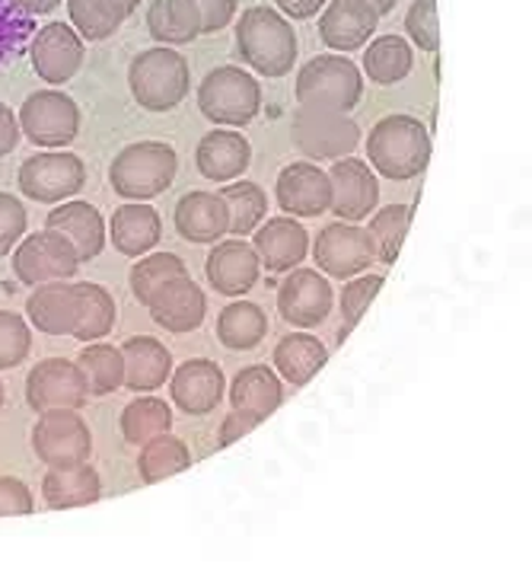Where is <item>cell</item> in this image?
I'll use <instances>...</instances> for the list:
<instances>
[{"label": "cell", "instance_id": "1", "mask_svg": "<svg viewBox=\"0 0 532 568\" xmlns=\"http://www.w3.org/2000/svg\"><path fill=\"white\" fill-rule=\"evenodd\" d=\"M367 160L386 180H415L431 163V134L415 115H386L367 134Z\"/></svg>", "mask_w": 532, "mask_h": 568}, {"label": "cell", "instance_id": "2", "mask_svg": "<svg viewBox=\"0 0 532 568\" xmlns=\"http://www.w3.org/2000/svg\"><path fill=\"white\" fill-rule=\"evenodd\" d=\"M239 58L262 78H284L297 61V32L272 7H249L236 23Z\"/></svg>", "mask_w": 532, "mask_h": 568}, {"label": "cell", "instance_id": "3", "mask_svg": "<svg viewBox=\"0 0 532 568\" xmlns=\"http://www.w3.org/2000/svg\"><path fill=\"white\" fill-rule=\"evenodd\" d=\"M178 156L163 141H137L122 148L109 166V185L125 202H151L176 180Z\"/></svg>", "mask_w": 532, "mask_h": 568}, {"label": "cell", "instance_id": "4", "mask_svg": "<svg viewBox=\"0 0 532 568\" xmlns=\"http://www.w3.org/2000/svg\"><path fill=\"white\" fill-rule=\"evenodd\" d=\"M127 87H131V97L137 100V105H144L151 112H170L188 97L192 71H188V61L176 49L153 45L131 61Z\"/></svg>", "mask_w": 532, "mask_h": 568}, {"label": "cell", "instance_id": "5", "mask_svg": "<svg viewBox=\"0 0 532 568\" xmlns=\"http://www.w3.org/2000/svg\"><path fill=\"white\" fill-rule=\"evenodd\" d=\"M198 109L214 125L243 129L262 109V87L243 68H217L198 87Z\"/></svg>", "mask_w": 532, "mask_h": 568}, {"label": "cell", "instance_id": "6", "mask_svg": "<svg viewBox=\"0 0 532 568\" xmlns=\"http://www.w3.org/2000/svg\"><path fill=\"white\" fill-rule=\"evenodd\" d=\"M297 103L326 109H355L364 97V74L341 54H316L297 74Z\"/></svg>", "mask_w": 532, "mask_h": 568}, {"label": "cell", "instance_id": "7", "mask_svg": "<svg viewBox=\"0 0 532 568\" xmlns=\"http://www.w3.org/2000/svg\"><path fill=\"white\" fill-rule=\"evenodd\" d=\"M290 134L309 160H338L360 148V125L348 112L326 105H300L290 119Z\"/></svg>", "mask_w": 532, "mask_h": 568}, {"label": "cell", "instance_id": "8", "mask_svg": "<svg viewBox=\"0 0 532 568\" xmlns=\"http://www.w3.org/2000/svg\"><path fill=\"white\" fill-rule=\"evenodd\" d=\"M32 450L51 469H68L90 460L93 435L76 409H45L32 428Z\"/></svg>", "mask_w": 532, "mask_h": 568}, {"label": "cell", "instance_id": "9", "mask_svg": "<svg viewBox=\"0 0 532 568\" xmlns=\"http://www.w3.org/2000/svg\"><path fill=\"white\" fill-rule=\"evenodd\" d=\"M20 129L25 138L39 148H64L71 144L80 131V109L76 103L61 93V90H39L32 97H25L17 115Z\"/></svg>", "mask_w": 532, "mask_h": 568}, {"label": "cell", "instance_id": "10", "mask_svg": "<svg viewBox=\"0 0 532 568\" xmlns=\"http://www.w3.org/2000/svg\"><path fill=\"white\" fill-rule=\"evenodd\" d=\"M86 182V166L76 154L68 151H45L25 160L20 166V192L32 202H68L80 195Z\"/></svg>", "mask_w": 532, "mask_h": 568}, {"label": "cell", "instance_id": "11", "mask_svg": "<svg viewBox=\"0 0 532 568\" xmlns=\"http://www.w3.org/2000/svg\"><path fill=\"white\" fill-rule=\"evenodd\" d=\"M80 268L74 246L68 243V236L58 231L29 233L23 243L13 250V272L23 284H45V282H68L74 278Z\"/></svg>", "mask_w": 532, "mask_h": 568}, {"label": "cell", "instance_id": "12", "mask_svg": "<svg viewBox=\"0 0 532 568\" xmlns=\"http://www.w3.org/2000/svg\"><path fill=\"white\" fill-rule=\"evenodd\" d=\"M313 256L319 272H326L331 278H355L360 272H367L377 256H374V243L367 227H360L357 221H331L323 231L316 233V246Z\"/></svg>", "mask_w": 532, "mask_h": 568}, {"label": "cell", "instance_id": "13", "mask_svg": "<svg viewBox=\"0 0 532 568\" xmlns=\"http://www.w3.org/2000/svg\"><path fill=\"white\" fill-rule=\"evenodd\" d=\"M90 399L86 377L68 358H45L25 377V403L35 413L45 409H80Z\"/></svg>", "mask_w": 532, "mask_h": 568}, {"label": "cell", "instance_id": "14", "mask_svg": "<svg viewBox=\"0 0 532 568\" xmlns=\"http://www.w3.org/2000/svg\"><path fill=\"white\" fill-rule=\"evenodd\" d=\"M331 211L338 221H364L380 202V182L374 170L357 156H338L329 170Z\"/></svg>", "mask_w": 532, "mask_h": 568}, {"label": "cell", "instance_id": "15", "mask_svg": "<svg viewBox=\"0 0 532 568\" xmlns=\"http://www.w3.org/2000/svg\"><path fill=\"white\" fill-rule=\"evenodd\" d=\"M331 304H335V294L316 268H297L278 287L280 316L300 329L319 326L331 313Z\"/></svg>", "mask_w": 532, "mask_h": 568}, {"label": "cell", "instance_id": "16", "mask_svg": "<svg viewBox=\"0 0 532 568\" xmlns=\"http://www.w3.org/2000/svg\"><path fill=\"white\" fill-rule=\"evenodd\" d=\"M83 39L68 23H49L32 36V68L35 74L49 83H64L83 68Z\"/></svg>", "mask_w": 532, "mask_h": 568}, {"label": "cell", "instance_id": "17", "mask_svg": "<svg viewBox=\"0 0 532 568\" xmlns=\"http://www.w3.org/2000/svg\"><path fill=\"white\" fill-rule=\"evenodd\" d=\"M275 195L290 217H319L331 205L329 173L316 163H290L280 170Z\"/></svg>", "mask_w": 532, "mask_h": 568}, {"label": "cell", "instance_id": "18", "mask_svg": "<svg viewBox=\"0 0 532 568\" xmlns=\"http://www.w3.org/2000/svg\"><path fill=\"white\" fill-rule=\"evenodd\" d=\"M262 275V262L253 243L246 240H217V246L207 256V282L224 297H243L249 294Z\"/></svg>", "mask_w": 532, "mask_h": 568}, {"label": "cell", "instance_id": "19", "mask_svg": "<svg viewBox=\"0 0 532 568\" xmlns=\"http://www.w3.org/2000/svg\"><path fill=\"white\" fill-rule=\"evenodd\" d=\"M153 323L163 326L166 333H195L204 323L207 313V297L198 284L192 282L188 275H178L173 282H166L147 304Z\"/></svg>", "mask_w": 532, "mask_h": 568}, {"label": "cell", "instance_id": "20", "mask_svg": "<svg viewBox=\"0 0 532 568\" xmlns=\"http://www.w3.org/2000/svg\"><path fill=\"white\" fill-rule=\"evenodd\" d=\"M319 17V39L335 52H355L377 32V10L367 0H326Z\"/></svg>", "mask_w": 532, "mask_h": 568}, {"label": "cell", "instance_id": "21", "mask_svg": "<svg viewBox=\"0 0 532 568\" xmlns=\"http://www.w3.org/2000/svg\"><path fill=\"white\" fill-rule=\"evenodd\" d=\"M45 227L68 236V243L74 246L80 262H90V258L100 256L105 250V240H109L105 217L90 202H76V199L58 202V207L45 217Z\"/></svg>", "mask_w": 532, "mask_h": 568}, {"label": "cell", "instance_id": "22", "mask_svg": "<svg viewBox=\"0 0 532 568\" xmlns=\"http://www.w3.org/2000/svg\"><path fill=\"white\" fill-rule=\"evenodd\" d=\"M170 393L185 415H207L224 399V371L207 358H192L170 374Z\"/></svg>", "mask_w": 532, "mask_h": 568}, {"label": "cell", "instance_id": "23", "mask_svg": "<svg viewBox=\"0 0 532 568\" xmlns=\"http://www.w3.org/2000/svg\"><path fill=\"white\" fill-rule=\"evenodd\" d=\"M253 246L265 272H290L309 253V233L300 221L272 217L265 221V227H255Z\"/></svg>", "mask_w": 532, "mask_h": 568}, {"label": "cell", "instance_id": "24", "mask_svg": "<svg viewBox=\"0 0 532 568\" xmlns=\"http://www.w3.org/2000/svg\"><path fill=\"white\" fill-rule=\"evenodd\" d=\"M105 233L112 236V246L122 256L137 258L151 253L153 246H160L163 221H160L156 207H151L147 202H127L112 211V224L105 227Z\"/></svg>", "mask_w": 532, "mask_h": 568}, {"label": "cell", "instance_id": "25", "mask_svg": "<svg viewBox=\"0 0 532 568\" xmlns=\"http://www.w3.org/2000/svg\"><path fill=\"white\" fill-rule=\"evenodd\" d=\"M122 362H125V381L122 387L134 393H153L160 389L173 374V355L170 348L153 336H134L122 345Z\"/></svg>", "mask_w": 532, "mask_h": 568}, {"label": "cell", "instance_id": "26", "mask_svg": "<svg viewBox=\"0 0 532 568\" xmlns=\"http://www.w3.org/2000/svg\"><path fill=\"white\" fill-rule=\"evenodd\" d=\"M227 227V202L221 192H188L178 199L176 231L188 243H217Z\"/></svg>", "mask_w": 532, "mask_h": 568}, {"label": "cell", "instance_id": "27", "mask_svg": "<svg viewBox=\"0 0 532 568\" xmlns=\"http://www.w3.org/2000/svg\"><path fill=\"white\" fill-rule=\"evenodd\" d=\"M249 160H253V148L249 141L239 134V131H207L198 144V173L204 180L214 182H229L236 180L243 170H249Z\"/></svg>", "mask_w": 532, "mask_h": 568}, {"label": "cell", "instance_id": "28", "mask_svg": "<svg viewBox=\"0 0 532 568\" xmlns=\"http://www.w3.org/2000/svg\"><path fill=\"white\" fill-rule=\"evenodd\" d=\"M29 323L45 336H71L76 323V291L68 282L35 284L32 297L25 301Z\"/></svg>", "mask_w": 532, "mask_h": 568}, {"label": "cell", "instance_id": "29", "mask_svg": "<svg viewBox=\"0 0 532 568\" xmlns=\"http://www.w3.org/2000/svg\"><path fill=\"white\" fill-rule=\"evenodd\" d=\"M102 495V479L93 466L80 464L68 469H49L42 479V498L49 501L54 511H68V508H86L96 505Z\"/></svg>", "mask_w": 532, "mask_h": 568}, {"label": "cell", "instance_id": "30", "mask_svg": "<svg viewBox=\"0 0 532 568\" xmlns=\"http://www.w3.org/2000/svg\"><path fill=\"white\" fill-rule=\"evenodd\" d=\"M229 403H233V409L253 413L255 418H268L284 403L280 377L265 364L243 367L229 387Z\"/></svg>", "mask_w": 532, "mask_h": 568}, {"label": "cell", "instance_id": "31", "mask_svg": "<svg viewBox=\"0 0 532 568\" xmlns=\"http://www.w3.org/2000/svg\"><path fill=\"white\" fill-rule=\"evenodd\" d=\"M329 362V348L309 333H290L278 342L275 348V367L290 387L309 384Z\"/></svg>", "mask_w": 532, "mask_h": 568}, {"label": "cell", "instance_id": "32", "mask_svg": "<svg viewBox=\"0 0 532 568\" xmlns=\"http://www.w3.org/2000/svg\"><path fill=\"white\" fill-rule=\"evenodd\" d=\"M147 29L163 45H188L202 36V13L195 0H153Z\"/></svg>", "mask_w": 532, "mask_h": 568}, {"label": "cell", "instance_id": "33", "mask_svg": "<svg viewBox=\"0 0 532 568\" xmlns=\"http://www.w3.org/2000/svg\"><path fill=\"white\" fill-rule=\"evenodd\" d=\"M265 336H268V316L253 301H233L217 316V338L229 352L258 348Z\"/></svg>", "mask_w": 532, "mask_h": 568}, {"label": "cell", "instance_id": "34", "mask_svg": "<svg viewBox=\"0 0 532 568\" xmlns=\"http://www.w3.org/2000/svg\"><path fill=\"white\" fill-rule=\"evenodd\" d=\"M76 291V323L74 333L80 342H96V338L109 336L115 326V301L112 294L93 282L74 284Z\"/></svg>", "mask_w": 532, "mask_h": 568}, {"label": "cell", "instance_id": "35", "mask_svg": "<svg viewBox=\"0 0 532 568\" xmlns=\"http://www.w3.org/2000/svg\"><path fill=\"white\" fill-rule=\"evenodd\" d=\"M86 348H80L76 367L86 377L90 396H109L122 387L125 381V362H122V348H112L105 342H83Z\"/></svg>", "mask_w": 532, "mask_h": 568}, {"label": "cell", "instance_id": "36", "mask_svg": "<svg viewBox=\"0 0 532 568\" xmlns=\"http://www.w3.org/2000/svg\"><path fill=\"white\" fill-rule=\"evenodd\" d=\"M68 13L80 39L102 42L122 29L131 10L127 0H68Z\"/></svg>", "mask_w": 532, "mask_h": 568}, {"label": "cell", "instance_id": "37", "mask_svg": "<svg viewBox=\"0 0 532 568\" xmlns=\"http://www.w3.org/2000/svg\"><path fill=\"white\" fill-rule=\"evenodd\" d=\"M188 466H192L188 447L178 438H173L170 432L141 444V454H137V476H141L147 486L163 483V479H173L178 473H185Z\"/></svg>", "mask_w": 532, "mask_h": 568}, {"label": "cell", "instance_id": "38", "mask_svg": "<svg viewBox=\"0 0 532 568\" xmlns=\"http://www.w3.org/2000/svg\"><path fill=\"white\" fill-rule=\"evenodd\" d=\"M415 49L402 36H380L364 52V71L374 83H399L411 74Z\"/></svg>", "mask_w": 532, "mask_h": 568}, {"label": "cell", "instance_id": "39", "mask_svg": "<svg viewBox=\"0 0 532 568\" xmlns=\"http://www.w3.org/2000/svg\"><path fill=\"white\" fill-rule=\"evenodd\" d=\"M221 195H224V202H227L229 214L227 233L246 236V233H253L255 227L265 221V214H268V195H265V189L249 180L229 182Z\"/></svg>", "mask_w": 532, "mask_h": 568}, {"label": "cell", "instance_id": "40", "mask_svg": "<svg viewBox=\"0 0 532 568\" xmlns=\"http://www.w3.org/2000/svg\"><path fill=\"white\" fill-rule=\"evenodd\" d=\"M170 428H173V409L156 396H137L122 413V435L131 444H144L156 435H166Z\"/></svg>", "mask_w": 532, "mask_h": 568}, {"label": "cell", "instance_id": "41", "mask_svg": "<svg viewBox=\"0 0 532 568\" xmlns=\"http://www.w3.org/2000/svg\"><path fill=\"white\" fill-rule=\"evenodd\" d=\"M178 275H188L185 262L176 253H144L141 262L131 268V291L137 297V304H151V297L163 287L166 282H173Z\"/></svg>", "mask_w": 532, "mask_h": 568}, {"label": "cell", "instance_id": "42", "mask_svg": "<svg viewBox=\"0 0 532 568\" xmlns=\"http://www.w3.org/2000/svg\"><path fill=\"white\" fill-rule=\"evenodd\" d=\"M411 227V205H389L370 221V243H374V256L382 265H392L399 258V250L406 243V233Z\"/></svg>", "mask_w": 532, "mask_h": 568}, {"label": "cell", "instance_id": "43", "mask_svg": "<svg viewBox=\"0 0 532 568\" xmlns=\"http://www.w3.org/2000/svg\"><path fill=\"white\" fill-rule=\"evenodd\" d=\"M32 348V329L20 313L0 311V371L25 362Z\"/></svg>", "mask_w": 532, "mask_h": 568}, {"label": "cell", "instance_id": "44", "mask_svg": "<svg viewBox=\"0 0 532 568\" xmlns=\"http://www.w3.org/2000/svg\"><path fill=\"white\" fill-rule=\"evenodd\" d=\"M382 275H367L360 272L355 278H348V284L341 287V316H345V326L355 329L360 323V316L367 313V307L374 304V297L380 294L382 287Z\"/></svg>", "mask_w": 532, "mask_h": 568}, {"label": "cell", "instance_id": "45", "mask_svg": "<svg viewBox=\"0 0 532 568\" xmlns=\"http://www.w3.org/2000/svg\"><path fill=\"white\" fill-rule=\"evenodd\" d=\"M406 32L421 52L440 49V17H437V0H415L406 13Z\"/></svg>", "mask_w": 532, "mask_h": 568}, {"label": "cell", "instance_id": "46", "mask_svg": "<svg viewBox=\"0 0 532 568\" xmlns=\"http://www.w3.org/2000/svg\"><path fill=\"white\" fill-rule=\"evenodd\" d=\"M25 233V207L17 195L0 192V256H7Z\"/></svg>", "mask_w": 532, "mask_h": 568}, {"label": "cell", "instance_id": "47", "mask_svg": "<svg viewBox=\"0 0 532 568\" xmlns=\"http://www.w3.org/2000/svg\"><path fill=\"white\" fill-rule=\"evenodd\" d=\"M35 501L25 483L13 479V476H0V517H20L32 515Z\"/></svg>", "mask_w": 532, "mask_h": 568}, {"label": "cell", "instance_id": "48", "mask_svg": "<svg viewBox=\"0 0 532 568\" xmlns=\"http://www.w3.org/2000/svg\"><path fill=\"white\" fill-rule=\"evenodd\" d=\"M195 7L202 13V36L227 29L236 17V0H195Z\"/></svg>", "mask_w": 532, "mask_h": 568}, {"label": "cell", "instance_id": "49", "mask_svg": "<svg viewBox=\"0 0 532 568\" xmlns=\"http://www.w3.org/2000/svg\"><path fill=\"white\" fill-rule=\"evenodd\" d=\"M258 422H262V418H255L253 413L233 409V413L224 418V425H221V447H229V444H236L239 438H246Z\"/></svg>", "mask_w": 532, "mask_h": 568}, {"label": "cell", "instance_id": "50", "mask_svg": "<svg viewBox=\"0 0 532 568\" xmlns=\"http://www.w3.org/2000/svg\"><path fill=\"white\" fill-rule=\"evenodd\" d=\"M17 144H20V122L10 112V105L0 103V156L17 151Z\"/></svg>", "mask_w": 532, "mask_h": 568}, {"label": "cell", "instance_id": "51", "mask_svg": "<svg viewBox=\"0 0 532 568\" xmlns=\"http://www.w3.org/2000/svg\"><path fill=\"white\" fill-rule=\"evenodd\" d=\"M278 7L280 13L290 17V20H309L326 7V0H278Z\"/></svg>", "mask_w": 532, "mask_h": 568}, {"label": "cell", "instance_id": "52", "mask_svg": "<svg viewBox=\"0 0 532 568\" xmlns=\"http://www.w3.org/2000/svg\"><path fill=\"white\" fill-rule=\"evenodd\" d=\"M13 7H20L23 13H32V17H42V13H51L61 0H10Z\"/></svg>", "mask_w": 532, "mask_h": 568}, {"label": "cell", "instance_id": "53", "mask_svg": "<svg viewBox=\"0 0 532 568\" xmlns=\"http://www.w3.org/2000/svg\"><path fill=\"white\" fill-rule=\"evenodd\" d=\"M374 10H377V17H386V13H392V7L399 3V0H367Z\"/></svg>", "mask_w": 532, "mask_h": 568}, {"label": "cell", "instance_id": "54", "mask_svg": "<svg viewBox=\"0 0 532 568\" xmlns=\"http://www.w3.org/2000/svg\"><path fill=\"white\" fill-rule=\"evenodd\" d=\"M0 406H3V384H0Z\"/></svg>", "mask_w": 532, "mask_h": 568}]
</instances>
